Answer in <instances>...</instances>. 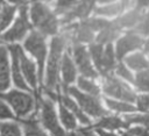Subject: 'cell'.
<instances>
[{
    "label": "cell",
    "mask_w": 149,
    "mask_h": 136,
    "mask_svg": "<svg viewBox=\"0 0 149 136\" xmlns=\"http://www.w3.org/2000/svg\"><path fill=\"white\" fill-rule=\"evenodd\" d=\"M143 40L139 35L134 33H128L116 43V58L121 60L126 56V53H128L132 50L140 49L143 45Z\"/></svg>",
    "instance_id": "obj_9"
},
{
    "label": "cell",
    "mask_w": 149,
    "mask_h": 136,
    "mask_svg": "<svg viewBox=\"0 0 149 136\" xmlns=\"http://www.w3.org/2000/svg\"><path fill=\"white\" fill-rule=\"evenodd\" d=\"M90 52L93 58V62L95 66L98 67L99 72L101 71V65H102V57H104V50L102 45L100 44H91L90 45Z\"/></svg>",
    "instance_id": "obj_27"
},
{
    "label": "cell",
    "mask_w": 149,
    "mask_h": 136,
    "mask_svg": "<svg viewBox=\"0 0 149 136\" xmlns=\"http://www.w3.org/2000/svg\"><path fill=\"white\" fill-rule=\"evenodd\" d=\"M119 33H120V29H118L114 26L113 21H112L109 23V26L106 27L105 29H102L100 31V34L98 35L97 44H100V45H102V44H111V42L119 36Z\"/></svg>",
    "instance_id": "obj_19"
},
{
    "label": "cell",
    "mask_w": 149,
    "mask_h": 136,
    "mask_svg": "<svg viewBox=\"0 0 149 136\" xmlns=\"http://www.w3.org/2000/svg\"><path fill=\"white\" fill-rule=\"evenodd\" d=\"M127 5H128V3H126V2L108 5V6H106V7L97 8V9H95V14H98V15H114V14H118L119 12H121Z\"/></svg>",
    "instance_id": "obj_26"
},
{
    "label": "cell",
    "mask_w": 149,
    "mask_h": 136,
    "mask_svg": "<svg viewBox=\"0 0 149 136\" xmlns=\"http://www.w3.org/2000/svg\"><path fill=\"white\" fill-rule=\"evenodd\" d=\"M144 51L149 53V38L147 40V42L144 43Z\"/></svg>",
    "instance_id": "obj_43"
},
{
    "label": "cell",
    "mask_w": 149,
    "mask_h": 136,
    "mask_svg": "<svg viewBox=\"0 0 149 136\" xmlns=\"http://www.w3.org/2000/svg\"><path fill=\"white\" fill-rule=\"evenodd\" d=\"M130 135L133 136H149V131L144 128H141V127H135V128H132L129 129L128 131Z\"/></svg>",
    "instance_id": "obj_39"
},
{
    "label": "cell",
    "mask_w": 149,
    "mask_h": 136,
    "mask_svg": "<svg viewBox=\"0 0 149 136\" xmlns=\"http://www.w3.org/2000/svg\"><path fill=\"white\" fill-rule=\"evenodd\" d=\"M126 122L128 123H141L149 129V113L143 115H127Z\"/></svg>",
    "instance_id": "obj_33"
},
{
    "label": "cell",
    "mask_w": 149,
    "mask_h": 136,
    "mask_svg": "<svg viewBox=\"0 0 149 136\" xmlns=\"http://www.w3.org/2000/svg\"><path fill=\"white\" fill-rule=\"evenodd\" d=\"M78 86L81 90L90 93L91 95H93V96H97L99 94V87L94 83H92L91 80L86 79L85 77H79L78 78Z\"/></svg>",
    "instance_id": "obj_28"
},
{
    "label": "cell",
    "mask_w": 149,
    "mask_h": 136,
    "mask_svg": "<svg viewBox=\"0 0 149 136\" xmlns=\"http://www.w3.org/2000/svg\"><path fill=\"white\" fill-rule=\"evenodd\" d=\"M19 48H20V45H17V44H12L8 48L9 51H10V53H12V58H13V65H12V67H13V79H14L15 85L19 88L27 91L28 90V86H27V84L24 83V80L22 78L21 66L19 64V62H20V58H19Z\"/></svg>",
    "instance_id": "obj_12"
},
{
    "label": "cell",
    "mask_w": 149,
    "mask_h": 136,
    "mask_svg": "<svg viewBox=\"0 0 149 136\" xmlns=\"http://www.w3.org/2000/svg\"><path fill=\"white\" fill-rule=\"evenodd\" d=\"M135 85L142 92H149V69L140 71L135 78Z\"/></svg>",
    "instance_id": "obj_25"
},
{
    "label": "cell",
    "mask_w": 149,
    "mask_h": 136,
    "mask_svg": "<svg viewBox=\"0 0 149 136\" xmlns=\"http://www.w3.org/2000/svg\"><path fill=\"white\" fill-rule=\"evenodd\" d=\"M126 64L136 71H140V70L143 71L149 69V60L142 53H134L126 57Z\"/></svg>",
    "instance_id": "obj_20"
},
{
    "label": "cell",
    "mask_w": 149,
    "mask_h": 136,
    "mask_svg": "<svg viewBox=\"0 0 149 136\" xmlns=\"http://www.w3.org/2000/svg\"><path fill=\"white\" fill-rule=\"evenodd\" d=\"M83 23L87 27V28H90L92 31H94V30H102V29H105L106 27H108L109 26V21H106V20H104V19H90V20H85V21H83Z\"/></svg>",
    "instance_id": "obj_29"
},
{
    "label": "cell",
    "mask_w": 149,
    "mask_h": 136,
    "mask_svg": "<svg viewBox=\"0 0 149 136\" xmlns=\"http://www.w3.org/2000/svg\"><path fill=\"white\" fill-rule=\"evenodd\" d=\"M129 126L128 122H123L121 121L119 117L116 116H106L104 119H101L99 122H97L93 126H90L88 128H98V129H101V128H105V129H119V128H127Z\"/></svg>",
    "instance_id": "obj_17"
},
{
    "label": "cell",
    "mask_w": 149,
    "mask_h": 136,
    "mask_svg": "<svg viewBox=\"0 0 149 136\" xmlns=\"http://www.w3.org/2000/svg\"><path fill=\"white\" fill-rule=\"evenodd\" d=\"M94 38L93 36V31L87 28L83 22L78 26H76V30H74V37H73V42L76 41V43H81V42H92Z\"/></svg>",
    "instance_id": "obj_22"
},
{
    "label": "cell",
    "mask_w": 149,
    "mask_h": 136,
    "mask_svg": "<svg viewBox=\"0 0 149 136\" xmlns=\"http://www.w3.org/2000/svg\"><path fill=\"white\" fill-rule=\"evenodd\" d=\"M123 136H133V135H130L129 133H125V134H123Z\"/></svg>",
    "instance_id": "obj_45"
},
{
    "label": "cell",
    "mask_w": 149,
    "mask_h": 136,
    "mask_svg": "<svg viewBox=\"0 0 149 136\" xmlns=\"http://www.w3.org/2000/svg\"><path fill=\"white\" fill-rule=\"evenodd\" d=\"M62 71H63V81H64V91L68 92L66 85L72 83L76 78V69L74 65L71 60V58L69 57V55H64L63 57V62H62Z\"/></svg>",
    "instance_id": "obj_16"
},
{
    "label": "cell",
    "mask_w": 149,
    "mask_h": 136,
    "mask_svg": "<svg viewBox=\"0 0 149 136\" xmlns=\"http://www.w3.org/2000/svg\"><path fill=\"white\" fill-rule=\"evenodd\" d=\"M24 48L36 58L38 64V80L42 83L43 80V67H44V58L47 53L45 42L43 36L40 33L33 31L28 36L24 42Z\"/></svg>",
    "instance_id": "obj_3"
},
{
    "label": "cell",
    "mask_w": 149,
    "mask_h": 136,
    "mask_svg": "<svg viewBox=\"0 0 149 136\" xmlns=\"http://www.w3.org/2000/svg\"><path fill=\"white\" fill-rule=\"evenodd\" d=\"M69 136H80V135H79L78 133H70Z\"/></svg>",
    "instance_id": "obj_44"
},
{
    "label": "cell",
    "mask_w": 149,
    "mask_h": 136,
    "mask_svg": "<svg viewBox=\"0 0 149 136\" xmlns=\"http://www.w3.org/2000/svg\"><path fill=\"white\" fill-rule=\"evenodd\" d=\"M137 106L139 109L146 112L149 109V95H140L137 98Z\"/></svg>",
    "instance_id": "obj_37"
},
{
    "label": "cell",
    "mask_w": 149,
    "mask_h": 136,
    "mask_svg": "<svg viewBox=\"0 0 149 136\" xmlns=\"http://www.w3.org/2000/svg\"><path fill=\"white\" fill-rule=\"evenodd\" d=\"M2 3H3V2H2V1H0V7H1V5H2Z\"/></svg>",
    "instance_id": "obj_46"
},
{
    "label": "cell",
    "mask_w": 149,
    "mask_h": 136,
    "mask_svg": "<svg viewBox=\"0 0 149 136\" xmlns=\"http://www.w3.org/2000/svg\"><path fill=\"white\" fill-rule=\"evenodd\" d=\"M0 98L1 99H5L6 101H8L12 107L14 108V110L16 112V114L19 116H24L27 115L31 108H33V105H34V101H33V98L29 95V94H26V93H22V92H19V91H10L9 93L7 94H0Z\"/></svg>",
    "instance_id": "obj_7"
},
{
    "label": "cell",
    "mask_w": 149,
    "mask_h": 136,
    "mask_svg": "<svg viewBox=\"0 0 149 136\" xmlns=\"http://www.w3.org/2000/svg\"><path fill=\"white\" fill-rule=\"evenodd\" d=\"M9 86V69L7 50L5 46H0V92L7 90Z\"/></svg>",
    "instance_id": "obj_14"
},
{
    "label": "cell",
    "mask_w": 149,
    "mask_h": 136,
    "mask_svg": "<svg viewBox=\"0 0 149 136\" xmlns=\"http://www.w3.org/2000/svg\"><path fill=\"white\" fill-rule=\"evenodd\" d=\"M147 6H149V1H137V3H136L137 9H142Z\"/></svg>",
    "instance_id": "obj_41"
},
{
    "label": "cell",
    "mask_w": 149,
    "mask_h": 136,
    "mask_svg": "<svg viewBox=\"0 0 149 136\" xmlns=\"http://www.w3.org/2000/svg\"><path fill=\"white\" fill-rule=\"evenodd\" d=\"M98 133H99V135H100V136H116L115 134H112V133H106V131H104L102 129H98Z\"/></svg>",
    "instance_id": "obj_42"
},
{
    "label": "cell",
    "mask_w": 149,
    "mask_h": 136,
    "mask_svg": "<svg viewBox=\"0 0 149 136\" xmlns=\"http://www.w3.org/2000/svg\"><path fill=\"white\" fill-rule=\"evenodd\" d=\"M115 66V56H114V50L112 44H107L105 51H104V57H102V65H101V71L100 73L104 74L105 77L109 76V73L114 70Z\"/></svg>",
    "instance_id": "obj_15"
},
{
    "label": "cell",
    "mask_w": 149,
    "mask_h": 136,
    "mask_svg": "<svg viewBox=\"0 0 149 136\" xmlns=\"http://www.w3.org/2000/svg\"><path fill=\"white\" fill-rule=\"evenodd\" d=\"M23 127H24V134L26 136H47L43 130L40 128L37 121L33 116L29 120H21Z\"/></svg>",
    "instance_id": "obj_23"
},
{
    "label": "cell",
    "mask_w": 149,
    "mask_h": 136,
    "mask_svg": "<svg viewBox=\"0 0 149 136\" xmlns=\"http://www.w3.org/2000/svg\"><path fill=\"white\" fill-rule=\"evenodd\" d=\"M13 114L9 110V108L2 102L0 101V119H13Z\"/></svg>",
    "instance_id": "obj_38"
},
{
    "label": "cell",
    "mask_w": 149,
    "mask_h": 136,
    "mask_svg": "<svg viewBox=\"0 0 149 136\" xmlns=\"http://www.w3.org/2000/svg\"><path fill=\"white\" fill-rule=\"evenodd\" d=\"M68 92L73 95L79 105L81 106V108L90 115L94 116V117H99V116H104L106 114H108L107 110H105L101 105H100V101L98 100L97 96H93V95H87V94H84V93H80L76 87H70L68 88Z\"/></svg>",
    "instance_id": "obj_5"
},
{
    "label": "cell",
    "mask_w": 149,
    "mask_h": 136,
    "mask_svg": "<svg viewBox=\"0 0 149 136\" xmlns=\"http://www.w3.org/2000/svg\"><path fill=\"white\" fill-rule=\"evenodd\" d=\"M136 31L143 34V35H148L149 34V12L146 16V19L139 24L136 26Z\"/></svg>",
    "instance_id": "obj_36"
},
{
    "label": "cell",
    "mask_w": 149,
    "mask_h": 136,
    "mask_svg": "<svg viewBox=\"0 0 149 136\" xmlns=\"http://www.w3.org/2000/svg\"><path fill=\"white\" fill-rule=\"evenodd\" d=\"M59 113H61V119H62V122L64 123V126L69 129H73L76 128V121H74V117L73 115L65 109V107L63 105L59 106Z\"/></svg>",
    "instance_id": "obj_32"
},
{
    "label": "cell",
    "mask_w": 149,
    "mask_h": 136,
    "mask_svg": "<svg viewBox=\"0 0 149 136\" xmlns=\"http://www.w3.org/2000/svg\"><path fill=\"white\" fill-rule=\"evenodd\" d=\"M78 134L80 136H95L92 131H90V128H80L78 130Z\"/></svg>",
    "instance_id": "obj_40"
},
{
    "label": "cell",
    "mask_w": 149,
    "mask_h": 136,
    "mask_svg": "<svg viewBox=\"0 0 149 136\" xmlns=\"http://www.w3.org/2000/svg\"><path fill=\"white\" fill-rule=\"evenodd\" d=\"M107 106L116 112H134L135 110V107L129 105V103H126V102H118V101H114V100H111V99H105Z\"/></svg>",
    "instance_id": "obj_31"
},
{
    "label": "cell",
    "mask_w": 149,
    "mask_h": 136,
    "mask_svg": "<svg viewBox=\"0 0 149 136\" xmlns=\"http://www.w3.org/2000/svg\"><path fill=\"white\" fill-rule=\"evenodd\" d=\"M15 6H9L7 3H2V9L0 14V30L5 29L12 21L14 13H15Z\"/></svg>",
    "instance_id": "obj_24"
},
{
    "label": "cell",
    "mask_w": 149,
    "mask_h": 136,
    "mask_svg": "<svg viewBox=\"0 0 149 136\" xmlns=\"http://www.w3.org/2000/svg\"><path fill=\"white\" fill-rule=\"evenodd\" d=\"M1 136H21L20 128L16 123H0Z\"/></svg>",
    "instance_id": "obj_30"
},
{
    "label": "cell",
    "mask_w": 149,
    "mask_h": 136,
    "mask_svg": "<svg viewBox=\"0 0 149 136\" xmlns=\"http://www.w3.org/2000/svg\"><path fill=\"white\" fill-rule=\"evenodd\" d=\"M77 5V1H58L56 3V7H55V12L56 14H63V13H68L70 12L74 6Z\"/></svg>",
    "instance_id": "obj_34"
},
{
    "label": "cell",
    "mask_w": 149,
    "mask_h": 136,
    "mask_svg": "<svg viewBox=\"0 0 149 136\" xmlns=\"http://www.w3.org/2000/svg\"><path fill=\"white\" fill-rule=\"evenodd\" d=\"M65 41L63 37H54L50 45V56L48 60L47 70V90H56L58 87V77H59V65H61V55Z\"/></svg>",
    "instance_id": "obj_1"
},
{
    "label": "cell",
    "mask_w": 149,
    "mask_h": 136,
    "mask_svg": "<svg viewBox=\"0 0 149 136\" xmlns=\"http://www.w3.org/2000/svg\"><path fill=\"white\" fill-rule=\"evenodd\" d=\"M38 100H40V105H41V108H42L41 120H42L43 126L45 128H48L52 133L54 136H65L64 130L58 124V121H57V117H56V113H55V109H54L52 101L50 99L42 100L40 95H38Z\"/></svg>",
    "instance_id": "obj_6"
},
{
    "label": "cell",
    "mask_w": 149,
    "mask_h": 136,
    "mask_svg": "<svg viewBox=\"0 0 149 136\" xmlns=\"http://www.w3.org/2000/svg\"><path fill=\"white\" fill-rule=\"evenodd\" d=\"M31 20L34 26L43 35H54L57 31L58 21L50 9L42 2H34L31 6Z\"/></svg>",
    "instance_id": "obj_2"
},
{
    "label": "cell",
    "mask_w": 149,
    "mask_h": 136,
    "mask_svg": "<svg viewBox=\"0 0 149 136\" xmlns=\"http://www.w3.org/2000/svg\"><path fill=\"white\" fill-rule=\"evenodd\" d=\"M30 28H31V26L29 24L28 17H27V3H24V5L20 6V16L16 19V22L2 36V38L5 41H17V40H21L24 36V34L27 33V30H29Z\"/></svg>",
    "instance_id": "obj_8"
},
{
    "label": "cell",
    "mask_w": 149,
    "mask_h": 136,
    "mask_svg": "<svg viewBox=\"0 0 149 136\" xmlns=\"http://www.w3.org/2000/svg\"><path fill=\"white\" fill-rule=\"evenodd\" d=\"M139 10L140 9L129 12L126 15H123L122 17H119V19L114 20L113 21L114 26L118 29H122V28H126V27H133V26H135L141 20V17H142V15H141V13Z\"/></svg>",
    "instance_id": "obj_18"
},
{
    "label": "cell",
    "mask_w": 149,
    "mask_h": 136,
    "mask_svg": "<svg viewBox=\"0 0 149 136\" xmlns=\"http://www.w3.org/2000/svg\"><path fill=\"white\" fill-rule=\"evenodd\" d=\"M116 73H118L119 76H121L122 78L127 79L128 81H130V83H135V80L133 79L132 73H130V72L125 67V65H123L122 63H120V64L116 66Z\"/></svg>",
    "instance_id": "obj_35"
},
{
    "label": "cell",
    "mask_w": 149,
    "mask_h": 136,
    "mask_svg": "<svg viewBox=\"0 0 149 136\" xmlns=\"http://www.w3.org/2000/svg\"><path fill=\"white\" fill-rule=\"evenodd\" d=\"M93 7H94V2L93 1H81V2H78L70 12H68L64 15V17L62 19V22L63 23H69L73 19H77V17L85 19L91 13Z\"/></svg>",
    "instance_id": "obj_11"
},
{
    "label": "cell",
    "mask_w": 149,
    "mask_h": 136,
    "mask_svg": "<svg viewBox=\"0 0 149 136\" xmlns=\"http://www.w3.org/2000/svg\"><path fill=\"white\" fill-rule=\"evenodd\" d=\"M59 99H61V101H62V103L63 105H65V107L66 108H69V109H71L73 113H74V115L78 117V120L81 122V123H85V124H90L91 122H90V120H88V117L77 107V105L74 103V101L72 100V99H70L68 95H59L58 96Z\"/></svg>",
    "instance_id": "obj_21"
},
{
    "label": "cell",
    "mask_w": 149,
    "mask_h": 136,
    "mask_svg": "<svg viewBox=\"0 0 149 136\" xmlns=\"http://www.w3.org/2000/svg\"><path fill=\"white\" fill-rule=\"evenodd\" d=\"M19 58H20V66H21V70L24 74V77L27 78L28 83L33 87H36V78L37 77H36V73H35V64L26 57L21 46L19 48Z\"/></svg>",
    "instance_id": "obj_13"
},
{
    "label": "cell",
    "mask_w": 149,
    "mask_h": 136,
    "mask_svg": "<svg viewBox=\"0 0 149 136\" xmlns=\"http://www.w3.org/2000/svg\"><path fill=\"white\" fill-rule=\"evenodd\" d=\"M73 55H74L76 63L79 67V71L84 77L95 78L98 76V73L93 70V67L90 63L88 53H87V51L84 46H81L79 44H76L74 48H73Z\"/></svg>",
    "instance_id": "obj_10"
},
{
    "label": "cell",
    "mask_w": 149,
    "mask_h": 136,
    "mask_svg": "<svg viewBox=\"0 0 149 136\" xmlns=\"http://www.w3.org/2000/svg\"><path fill=\"white\" fill-rule=\"evenodd\" d=\"M104 92L108 95H112L116 99L128 101V102H134L135 100H137L135 93L133 91H130L127 87V85H125L122 81H120L119 79H116L115 77H113L111 74L105 77Z\"/></svg>",
    "instance_id": "obj_4"
}]
</instances>
